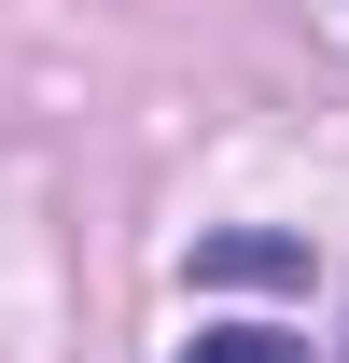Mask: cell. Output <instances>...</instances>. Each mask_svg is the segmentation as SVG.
I'll return each instance as SVG.
<instances>
[{"label": "cell", "instance_id": "6da1fadb", "mask_svg": "<svg viewBox=\"0 0 349 363\" xmlns=\"http://www.w3.org/2000/svg\"><path fill=\"white\" fill-rule=\"evenodd\" d=\"M182 363H307V335H279V321H210Z\"/></svg>", "mask_w": 349, "mask_h": 363}, {"label": "cell", "instance_id": "7a4b0ae2", "mask_svg": "<svg viewBox=\"0 0 349 363\" xmlns=\"http://www.w3.org/2000/svg\"><path fill=\"white\" fill-rule=\"evenodd\" d=\"M196 266H210V279H279V266H294V238H210Z\"/></svg>", "mask_w": 349, "mask_h": 363}, {"label": "cell", "instance_id": "3957f363", "mask_svg": "<svg viewBox=\"0 0 349 363\" xmlns=\"http://www.w3.org/2000/svg\"><path fill=\"white\" fill-rule=\"evenodd\" d=\"M336 363H349V335H336Z\"/></svg>", "mask_w": 349, "mask_h": 363}]
</instances>
